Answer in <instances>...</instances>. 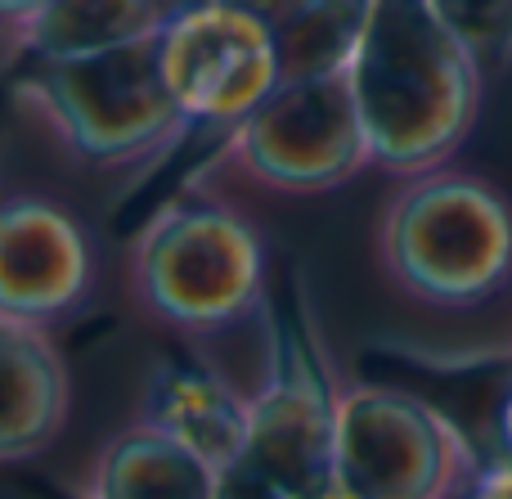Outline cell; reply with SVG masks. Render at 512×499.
<instances>
[{
  "label": "cell",
  "mask_w": 512,
  "mask_h": 499,
  "mask_svg": "<svg viewBox=\"0 0 512 499\" xmlns=\"http://www.w3.org/2000/svg\"><path fill=\"white\" fill-rule=\"evenodd\" d=\"M373 171L391 180L454 162L486 95V68L427 0H373L351 68Z\"/></svg>",
  "instance_id": "cell-1"
},
{
  "label": "cell",
  "mask_w": 512,
  "mask_h": 499,
  "mask_svg": "<svg viewBox=\"0 0 512 499\" xmlns=\"http://www.w3.org/2000/svg\"><path fill=\"white\" fill-rule=\"evenodd\" d=\"M270 234L243 203L185 185L126 243V293L144 320L212 342L270 311Z\"/></svg>",
  "instance_id": "cell-2"
},
{
  "label": "cell",
  "mask_w": 512,
  "mask_h": 499,
  "mask_svg": "<svg viewBox=\"0 0 512 499\" xmlns=\"http://www.w3.org/2000/svg\"><path fill=\"white\" fill-rule=\"evenodd\" d=\"M373 257L409 302L481 306L512 279V203L495 180L454 162L400 176L373 221Z\"/></svg>",
  "instance_id": "cell-3"
},
{
  "label": "cell",
  "mask_w": 512,
  "mask_h": 499,
  "mask_svg": "<svg viewBox=\"0 0 512 499\" xmlns=\"http://www.w3.org/2000/svg\"><path fill=\"white\" fill-rule=\"evenodd\" d=\"M14 104L63 158L99 176H140L194 131L162 86L153 41L95 59L27 63Z\"/></svg>",
  "instance_id": "cell-4"
},
{
  "label": "cell",
  "mask_w": 512,
  "mask_h": 499,
  "mask_svg": "<svg viewBox=\"0 0 512 499\" xmlns=\"http://www.w3.org/2000/svg\"><path fill=\"white\" fill-rule=\"evenodd\" d=\"M481 468L432 401L387 383L337 387V499H468Z\"/></svg>",
  "instance_id": "cell-5"
},
{
  "label": "cell",
  "mask_w": 512,
  "mask_h": 499,
  "mask_svg": "<svg viewBox=\"0 0 512 499\" xmlns=\"http://www.w3.org/2000/svg\"><path fill=\"white\" fill-rule=\"evenodd\" d=\"M221 167L256 189L288 198H319L373 171V149L364 135L346 77L283 81L256 113L225 135Z\"/></svg>",
  "instance_id": "cell-6"
},
{
  "label": "cell",
  "mask_w": 512,
  "mask_h": 499,
  "mask_svg": "<svg viewBox=\"0 0 512 499\" xmlns=\"http://www.w3.org/2000/svg\"><path fill=\"white\" fill-rule=\"evenodd\" d=\"M288 499H337V383L292 320L265 311V369L248 392V455Z\"/></svg>",
  "instance_id": "cell-7"
},
{
  "label": "cell",
  "mask_w": 512,
  "mask_h": 499,
  "mask_svg": "<svg viewBox=\"0 0 512 499\" xmlns=\"http://www.w3.org/2000/svg\"><path fill=\"white\" fill-rule=\"evenodd\" d=\"M104 293V234L50 189H0V320L59 329Z\"/></svg>",
  "instance_id": "cell-8"
},
{
  "label": "cell",
  "mask_w": 512,
  "mask_h": 499,
  "mask_svg": "<svg viewBox=\"0 0 512 499\" xmlns=\"http://www.w3.org/2000/svg\"><path fill=\"white\" fill-rule=\"evenodd\" d=\"M158 72L189 126L230 135L283 86L279 36L225 0H185L153 36Z\"/></svg>",
  "instance_id": "cell-9"
},
{
  "label": "cell",
  "mask_w": 512,
  "mask_h": 499,
  "mask_svg": "<svg viewBox=\"0 0 512 499\" xmlns=\"http://www.w3.org/2000/svg\"><path fill=\"white\" fill-rule=\"evenodd\" d=\"M140 423L230 473L248 455V392L198 360H162L149 374Z\"/></svg>",
  "instance_id": "cell-10"
},
{
  "label": "cell",
  "mask_w": 512,
  "mask_h": 499,
  "mask_svg": "<svg viewBox=\"0 0 512 499\" xmlns=\"http://www.w3.org/2000/svg\"><path fill=\"white\" fill-rule=\"evenodd\" d=\"M72 374L50 329L0 320V464L45 455L68 428Z\"/></svg>",
  "instance_id": "cell-11"
},
{
  "label": "cell",
  "mask_w": 512,
  "mask_h": 499,
  "mask_svg": "<svg viewBox=\"0 0 512 499\" xmlns=\"http://www.w3.org/2000/svg\"><path fill=\"white\" fill-rule=\"evenodd\" d=\"M185 0H50L41 14L5 36V50L27 63L95 59L126 45H144L162 32Z\"/></svg>",
  "instance_id": "cell-12"
},
{
  "label": "cell",
  "mask_w": 512,
  "mask_h": 499,
  "mask_svg": "<svg viewBox=\"0 0 512 499\" xmlns=\"http://www.w3.org/2000/svg\"><path fill=\"white\" fill-rule=\"evenodd\" d=\"M212 464L135 419L99 450L81 499H221Z\"/></svg>",
  "instance_id": "cell-13"
},
{
  "label": "cell",
  "mask_w": 512,
  "mask_h": 499,
  "mask_svg": "<svg viewBox=\"0 0 512 499\" xmlns=\"http://www.w3.org/2000/svg\"><path fill=\"white\" fill-rule=\"evenodd\" d=\"M369 18L373 0H319L310 14H301L297 23L279 32L283 81L346 77Z\"/></svg>",
  "instance_id": "cell-14"
},
{
  "label": "cell",
  "mask_w": 512,
  "mask_h": 499,
  "mask_svg": "<svg viewBox=\"0 0 512 499\" xmlns=\"http://www.w3.org/2000/svg\"><path fill=\"white\" fill-rule=\"evenodd\" d=\"M486 72L512 63V0H427Z\"/></svg>",
  "instance_id": "cell-15"
},
{
  "label": "cell",
  "mask_w": 512,
  "mask_h": 499,
  "mask_svg": "<svg viewBox=\"0 0 512 499\" xmlns=\"http://www.w3.org/2000/svg\"><path fill=\"white\" fill-rule=\"evenodd\" d=\"M225 5L243 9L248 18H256L261 27H270V32L279 36L283 27H292L301 14H310V9H315L319 0H225Z\"/></svg>",
  "instance_id": "cell-16"
},
{
  "label": "cell",
  "mask_w": 512,
  "mask_h": 499,
  "mask_svg": "<svg viewBox=\"0 0 512 499\" xmlns=\"http://www.w3.org/2000/svg\"><path fill=\"white\" fill-rule=\"evenodd\" d=\"M221 499H288L283 491H274L270 482H261V477L252 473V468H230V473L221 477Z\"/></svg>",
  "instance_id": "cell-17"
},
{
  "label": "cell",
  "mask_w": 512,
  "mask_h": 499,
  "mask_svg": "<svg viewBox=\"0 0 512 499\" xmlns=\"http://www.w3.org/2000/svg\"><path fill=\"white\" fill-rule=\"evenodd\" d=\"M468 499H512V464L490 459V464L481 468V477H477V486H472Z\"/></svg>",
  "instance_id": "cell-18"
},
{
  "label": "cell",
  "mask_w": 512,
  "mask_h": 499,
  "mask_svg": "<svg viewBox=\"0 0 512 499\" xmlns=\"http://www.w3.org/2000/svg\"><path fill=\"white\" fill-rule=\"evenodd\" d=\"M495 441H499V459L512 464V383L499 396V410H495Z\"/></svg>",
  "instance_id": "cell-19"
},
{
  "label": "cell",
  "mask_w": 512,
  "mask_h": 499,
  "mask_svg": "<svg viewBox=\"0 0 512 499\" xmlns=\"http://www.w3.org/2000/svg\"><path fill=\"white\" fill-rule=\"evenodd\" d=\"M45 5H50V0H0V32H14L18 23H27L32 14H41Z\"/></svg>",
  "instance_id": "cell-20"
},
{
  "label": "cell",
  "mask_w": 512,
  "mask_h": 499,
  "mask_svg": "<svg viewBox=\"0 0 512 499\" xmlns=\"http://www.w3.org/2000/svg\"><path fill=\"white\" fill-rule=\"evenodd\" d=\"M77 499H81V495H77Z\"/></svg>",
  "instance_id": "cell-21"
}]
</instances>
